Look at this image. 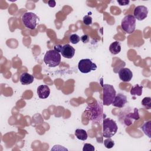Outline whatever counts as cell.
Here are the masks:
<instances>
[{"label": "cell", "instance_id": "cell-24", "mask_svg": "<svg viewBox=\"0 0 151 151\" xmlns=\"http://www.w3.org/2000/svg\"><path fill=\"white\" fill-rule=\"evenodd\" d=\"M80 40L83 42V43H87L89 41V36L87 34H84L82 35L80 37Z\"/></svg>", "mask_w": 151, "mask_h": 151}, {"label": "cell", "instance_id": "cell-12", "mask_svg": "<svg viewBox=\"0 0 151 151\" xmlns=\"http://www.w3.org/2000/svg\"><path fill=\"white\" fill-rule=\"evenodd\" d=\"M37 94L40 99H46L50 94V89L47 85H40L37 88Z\"/></svg>", "mask_w": 151, "mask_h": 151}, {"label": "cell", "instance_id": "cell-1", "mask_svg": "<svg viewBox=\"0 0 151 151\" xmlns=\"http://www.w3.org/2000/svg\"><path fill=\"white\" fill-rule=\"evenodd\" d=\"M84 112L88 119L93 121L100 120L103 116V106L100 103L89 104Z\"/></svg>", "mask_w": 151, "mask_h": 151}, {"label": "cell", "instance_id": "cell-2", "mask_svg": "<svg viewBox=\"0 0 151 151\" xmlns=\"http://www.w3.org/2000/svg\"><path fill=\"white\" fill-rule=\"evenodd\" d=\"M60 54L54 50H50L46 52L44 57V62L50 67H55L60 64Z\"/></svg>", "mask_w": 151, "mask_h": 151}, {"label": "cell", "instance_id": "cell-21", "mask_svg": "<svg viewBox=\"0 0 151 151\" xmlns=\"http://www.w3.org/2000/svg\"><path fill=\"white\" fill-rule=\"evenodd\" d=\"M69 40L73 44H77L80 40V37L76 34H71L70 37H69Z\"/></svg>", "mask_w": 151, "mask_h": 151}, {"label": "cell", "instance_id": "cell-19", "mask_svg": "<svg viewBox=\"0 0 151 151\" xmlns=\"http://www.w3.org/2000/svg\"><path fill=\"white\" fill-rule=\"evenodd\" d=\"M142 104L147 109L151 108V99L150 97H146L142 100Z\"/></svg>", "mask_w": 151, "mask_h": 151}, {"label": "cell", "instance_id": "cell-5", "mask_svg": "<svg viewBox=\"0 0 151 151\" xmlns=\"http://www.w3.org/2000/svg\"><path fill=\"white\" fill-rule=\"evenodd\" d=\"M22 21L25 27L34 29L38 23L39 18L35 13L27 12L22 16Z\"/></svg>", "mask_w": 151, "mask_h": 151}, {"label": "cell", "instance_id": "cell-4", "mask_svg": "<svg viewBox=\"0 0 151 151\" xmlns=\"http://www.w3.org/2000/svg\"><path fill=\"white\" fill-rule=\"evenodd\" d=\"M103 104L104 106L110 105L112 103L116 95V92L114 87L110 84H103Z\"/></svg>", "mask_w": 151, "mask_h": 151}, {"label": "cell", "instance_id": "cell-6", "mask_svg": "<svg viewBox=\"0 0 151 151\" xmlns=\"http://www.w3.org/2000/svg\"><path fill=\"white\" fill-rule=\"evenodd\" d=\"M121 27L123 30L127 34L133 32L136 28V19L132 15H126L122 20Z\"/></svg>", "mask_w": 151, "mask_h": 151}, {"label": "cell", "instance_id": "cell-3", "mask_svg": "<svg viewBox=\"0 0 151 151\" xmlns=\"http://www.w3.org/2000/svg\"><path fill=\"white\" fill-rule=\"evenodd\" d=\"M118 129L116 122L109 118H106L103 122V136L106 138L113 136Z\"/></svg>", "mask_w": 151, "mask_h": 151}, {"label": "cell", "instance_id": "cell-22", "mask_svg": "<svg viewBox=\"0 0 151 151\" xmlns=\"http://www.w3.org/2000/svg\"><path fill=\"white\" fill-rule=\"evenodd\" d=\"M83 22L86 25H89L92 24V18L89 15H85L83 17Z\"/></svg>", "mask_w": 151, "mask_h": 151}, {"label": "cell", "instance_id": "cell-23", "mask_svg": "<svg viewBox=\"0 0 151 151\" xmlns=\"http://www.w3.org/2000/svg\"><path fill=\"white\" fill-rule=\"evenodd\" d=\"M94 147L90 143H85L83 148V151H94Z\"/></svg>", "mask_w": 151, "mask_h": 151}, {"label": "cell", "instance_id": "cell-17", "mask_svg": "<svg viewBox=\"0 0 151 151\" xmlns=\"http://www.w3.org/2000/svg\"><path fill=\"white\" fill-rule=\"evenodd\" d=\"M143 86H140L139 84H136L133 87H132L130 90V94L132 96H140L142 94V89Z\"/></svg>", "mask_w": 151, "mask_h": 151}, {"label": "cell", "instance_id": "cell-15", "mask_svg": "<svg viewBox=\"0 0 151 151\" xmlns=\"http://www.w3.org/2000/svg\"><path fill=\"white\" fill-rule=\"evenodd\" d=\"M109 50L112 54L116 55L119 54L121 51V45L119 41L112 42L109 46Z\"/></svg>", "mask_w": 151, "mask_h": 151}, {"label": "cell", "instance_id": "cell-11", "mask_svg": "<svg viewBox=\"0 0 151 151\" xmlns=\"http://www.w3.org/2000/svg\"><path fill=\"white\" fill-rule=\"evenodd\" d=\"M61 55L66 58H71L74 55L75 49L70 44H65L63 45L61 50Z\"/></svg>", "mask_w": 151, "mask_h": 151}, {"label": "cell", "instance_id": "cell-27", "mask_svg": "<svg viewBox=\"0 0 151 151\" xmlns=\"http://www.w3.org/2000/svg\"><path fill=\"white\" fill-rule=\"evenodd\" d=\"M48 4L49 5V6L50 7H54L56 5V3H55V1H54V0H50V1H48Z\"/></svg>", "mask_w": 151, "mask_h": 151}, {"label": "cell", "instance_id": "cell-25", "mask_svg": "<svg viewBox=\"0 0 151 151\" xmlns=\"http://www.w3.org/2000/svg\"><path fill=\"white\" fill-rule=\"evenodd\" d=\"M119 4H120V5H127V4H129V1H127V0H122V1H117Z\"/></svg>", "mask_w": 151, "mask_h": 151}, {"label": "cell", "instance_id": "cell-20", "mask_svg": "<svg viewBox=\"0 0 151 151\" xmlns=\"http://www.w3.org/2000/svg\"><path fill=\"white\" fill-rule=\"evenodd\" d=\"M104 145L107 149H111L114 146V142L110 137L104 140Z\"/></svg>", "mask_w": 151, "mask_h": 151}, {"label": "cell", "instance_id": "cell-9", "mask_svg": "<svg viewBox=\"0 0 151 151\" xmlns=\"http://www.w3.org/2000/svg\"><path fill=\"white\" fill-rule=\"evenodd\" d=\"M119 77L123 82H129L133 77V73L128 68H122L119 71Z\"/></svg>", "mask_w": 151, "mask_h": 151}, {"label": "cell", "instance_id": "cell-13", "mask_svg": "<svg viewBox=\"0 0 151 151\" xmlns=\"http://www.w3.org/2000/svg\"><path fill=\"white\" fill-rule=\"evenodd\" d=\"M139 115L138 113V110L136 108L134 109V113H130L126 115L124 119V123L126 126H130L133 123V120H137L139 119Z\"/></svg>", "mask_w": 151, "mask_h": 151}, {"label": "cell", "instance_id": "cell-14", "mask_svg": "<svg viewBox=\"0 0 151 151\" xmlns=\"http://www.w3.org/2000/svg\"><path fill=\"white\" fill-rule=\"evenodd\" d=\"M34 76L28 73H22L19 77L20 82L23 85H28L31 84L34 81Z\"/></svg>", "mask_w": 151, "mask_h": 151}, {"label": "cell", "instance_id": "cell-8", "mask_svg": "<svg viewBox=\"0 0 151 151\" xmlns=\"http://www.w3.org/2000/svg\"><path fill=\"white\" fill-rule=\"evenodd\" d=\"M147 8L144 5H139L135 7L133 12V16L136 19H137L139 21H142L147 17Z\"/></svg>", "mask_w": 151, "mask_h": 151}, {"label": "cell", "instance_id": "cell-10", "mask_svg": "<svg viewBox=\"0 0 151 151\" xmlns=\"http://www.w3.org/2000/svg\"><path fill=\"white\" fill-rule=\"evenodd\" d=\"M127 103V97L125 95L119 93L116 95L113 102L112 105L114 107H117L119 108H122L124 106L125 104Z\"/></svg>", "mask_w": 151, "mask_h": 151}, {"label": "cell", "instance_id": "cell-18", "mask_svg": "<svg viewBox=\"0 0 151 151\" xmlns=\"http://www.w3.org/2000/svg\"><path fill=\"white\" fill-rule=\"evenodd\" d=\"M150 123H151V121H148L147 122H145L144 123V124L141 127L142 130L143 131L144 133L146 135H147L149 138L151 137V136H150V133H151Z\"/></svg>", "mask_w": 151, "mask_h": 151}, {"label": "cell", "instance_id": "cell-26", "mask_svg": "<svg viewBox=\"0 0 151 151\" xmlns=\"http://www.w3.org/2000/svg\"><path fill=\"white\" fill-rule=\"evenodd\" d=\"M63 46H61V45L60 44H57V45H55L54 47V50L58 52H61V48H62Z\"/></svg>", "mask_w": 151, "mask_h": 151}, {"label": "cell", "instance_id": "cell-16", "mask_svg": "<svg viewBox=\"0 0 151 151\" xmlns=\"http://www.w3.org/2000/svg\"><path fill=\"white\" fill-rule=\"evenodd\" d=\"M76 137L81 140H86L87 139V132L82 129H77L76 130L74 133Z\"/></svg>", "mask_w": 151, "mask_h": 151}, {"label": "cell", "instance_id": "cell-7", "mask_svg": "<svg viewBox=\"0 0 151 151\" xmlns=\"http://www.w3.org/2000/svg\"><path fill=\"white\" fill-rule=\"evenodd\" d=\"M78 68L81 73L86 74L91 71L96 70L97 69V65L91 60L86 58L80 60L78 64Z\"/></svg>", "mask_w": 151, "mask_h": 151}]
</instances>
